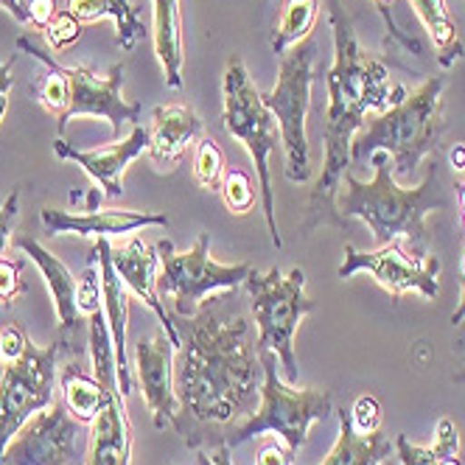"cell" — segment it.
Returning <instances> with one entry per match:
<instances>
[{
	"label": "cell",
	"mask_w": 465,
	"mask_h": 465,
	"mask_svg": "<svg viewBox=\"0 0 465 465\" xmlns=\"http://www.w3.org/2000/svg\"><path fill=\"white\" fill-rule=\"evenodd\" d=\"M20 216V188H15L6 199L4 205H0V258L6 255V247L12 244V230H15V222Z\"/></svg>",
	"instance_id": "obj_36"
},
{
	"label": "cell",
	"mask_w": 465,
	"mask_h": 465,
	"mask_svg": "<svg viewBox=\"0 0 465 465\" xmlns=\"http://www.w3.org/2000/svg\"><path fill=\"white\" fill-rule=\"evenodd\" d=\"M56 15V0H28V23L37 31H45Z\"/></svg>",
	"instance_id": "obj_39"
},
{
	"label": "cell",
	"mask_w": 465,
	"mask_h": 465,
	"mask_svg": "<svg viewBox=\"0 0 465 465\" xmlns=\"http://www.w3.org/2000/svg\"><path fill=\"white\" fill-rule=\"evenodd\" d=\"M135 368H138V381L143 401L152 412L154 429H177L183 431L180 423V398L174 392V348L165 337V331L138 340L135 345Z\"/></svg>",
	"instance_id": "obj_14"
},
{
	"label": "cell",
	"mask_w": 465,
	"mask_h": 465,
	"mask_svg": "<svg viewBox=\"0 0 465 465\" xmlns=\"http://www.w3.org/2000/svg\"><path fill=\"white\" fill-rule=\"evenodd\" d=\"M462 275H465V252H462Z\"/></svg>",
	"instance_id": "obj_48"
},
{
	"label": "cell",
	"mask_w": 465,
	"mask_h": 465,
	"mask_svg": "<svg viewBox=\"0 0 465 465\" xmlns=\"http://www.w3.org/2000/svg\"><path fill=\"white\" fill-rule=\"evenodd\" d=\"M54 152L59 160H71V163L82 165V169L95 180V185L102 188L104 196H121L126 165L149 152V129L135 124L124 141H115L113 146H104V149H90V152L76 149L68 141L56 138Z\"/></svg>",
	"instance_id": "obj_15"
},
{
	"label": "cell",
	"mask_w": 465,
	"mask_h": 465,
	"mask_svg": "<svg viewBox=\"0 0 465 465\" xmlns=\"http://www.w3.org/2000/svg\"><path fill=\"white\" fill-rule=\"evenodd\" d=\"M157 263H160L157 247H152L141 236H132L124 247L113 244V267L121 275L124 286L132 294H135L141 303H146L157 314L160 325L165 328V337H169L172 348L177 351L183 345V337L177 334V328H174L169 312H165V306L160 301V292H157Z\"/></svg>",
	"instance_id": "obj_16"
},
{
	"label": "cell",
	"mask_w": 465,
	"mask_h": 465,
	"mask_svg": "<svg viewBox=\"0 0 465 465\" xmlns=\"http://www.w3.org/2000/svg\"><path fill=\"white\" fill-rule=\"evenodd\" d=\"M87 348L93 361V376L104 390L118 392V364H115V348L104 309L87 317Z\"/></svg>",
	"instance_id": "obj_29"
},
{
	"label": "cell",
	"mask_w": 465,
	"mask_h": 465,
	"mask_svg": "<svg viewBox=\"0 0 465 465\" xmlns=\"http://www.w3.org/2000/svg\"><path fill=\"white\" fill-rule=\"evenodd\" d=\"M25 292L23 283V261L0 258V306L12 309L17 297Z\"/></svg>",
	"instance_id": "obj_34"
},
{
	"label": "cell",
	"mask_w": 465,
	"mask_h": 465,
	"mask_svg": "<svg viewBox=\"0 0 465 465\" xmlns=\"http://www.w3.org/2000/svg\"><path fill=\"white\" fill-rule=\"evenodd\" d=\"M292 462H294V451L283 440L267 443L255 457V465H292Z\"/></svg>",
	"instance_id": "obj_40"
},
{
	"label": "cell",
	"mask_w": 465,
	"mask_h": 465,
	"mask_svg": "<svg viewBox=\"0 0 465 465\" xmlns=\"http://www.w3.org/2000/svg\"><path fill=\"white\" fill-rule=\"evenodd\" d=\"M0 345H4V361L9 364V361H17L25 353L31 340L25 337V331L20 325L9 322V325L0 328Z\"/></svg>",
	"instance_id": "obj_37"
},
{
	"label": "cell",
	"mask_w": 465,
	"mask_h": 465,
	"mask_svg": "<svg viewBox=\"0 0 465 465\" xmlns=\"http://www.w3.org/2000/svg\"><path fill=\"white\" fill-rule=\"evenodd\" d=\"M68 345L71 342L37 348L31 342L17 361H9L4 368V376H0V454L31 415H37L56 401V364Z\"/></svg>",
	"instance_id": "obj_10"
},
{
	"label": "cell",
	"mask_w": 465,
	"mask_h": 465,
	"mask_svg": "<svg viewBox=\"0 0 465 465\" xmlns=\"http://www.w3.org/2000/svg\"><path fill=\"white\" fill-rule=\"evenodd\" d=\"M203 132V121L185 104L154 107L149 129V157L157 169H174L188 143Z\"/></svg>",
	"instance_id": "obj_21"
},
{
	"label": "cell",
	"mask_w": 465,
	"mask_h": 465,
	"mask_svg": "<svg viewBox=\"0 0 465 465\" xmlns=\"http://www.w3.org/2000/svg\"><path fill=\"white\" fill-rule=\"evenodd\" d=\"M317 17H320V0H286L272 28V40H270L272 51L283 56L292 45L309 40Z\"/></svg>",
	"instance_id": "obj_28"
},
{
	"label": "cell",
	"mask_w": 465,
	"mask_h": 465,
	"mask_svg": "<svg viewBox=\"0 0 465 465\" xmlns=\"http://www.w3.org/2000/svg\"><path fill=\"white\" fill-rule=\"evenodd\" d=\"M68 12L82 23L113 17L118 28L121 51H135V45L149 37L143 12L138 6H132L129 0H68Z\"/></svg>",
	"instance_id": "obj_24"
},
{
	"label": "cell",
	"mask_w": 465,
	"mask_h": 465,
	"mask_svg": "<svg viewBox=\"0 0 465 465\" xmlns=\"http://www.w3.org/2000/svg\"><path fill=\"white\" fill-rule=\"evenodd\" d=\"M160 275L157 292L174 297V312L180 317H196L213 292L244 286L252 263H219L211 258V232H199L191 250L177 252L169 239H160Z\"/></svg>",
	"instance_id": "obj_9"
},
{
	"label": "cell",
	"mask_w": 465,
	"mask_h": 465,
	"mask_svg": "<svg viewBox=\"0 0 465 465\" xmlns=\"http://www.w3.org/2000/svg\"><path fill=\"white\" fill-rule=\"evenodd\" d=\"M449 163L454 172H465V143H454L449 149Z\"/></svg>",
	"instance_id": "obj_44"
},
{
	"label": "cell",
	"mask_w": 465,
	"mask_h": 465,
	"mask_svg": "<svg viewBox=\"0 0 465 465\" xmlns=\"http://www.w3.org/2000/svg\"><path fill=\"white\" fill-rule=\"evenodd\" d=\"M193 180L203 188H208V191H219L222 188V180H224V152L211 138H203V141L196 143Z\"/></svg>",
	"instance_id": "obj_30"
},
{
	"label": "cell",
	"mask_w": 465,
	"mask_h": 465,
	"mask_svg": "<svg viewBox=\"0 0 465 465\" xmlns=\"http://www.w3.org/2000/svg\"><path fill=\"white\" fill-rule=\"evenodd\" d=\"M188 337L174 351V392L183 412L199 423H232L261 398V359L244 314L224 317L213 306L191 317Z\"/></svg>",
	"instance_id": "obj_2"
},
{
	"label": "cell",
	"mask_w": 465,
	"mask_h": 465,
	"mask_svg": "<svg viewBox=\"0 0 465 465\" xmlns=\"http://www.w3.org/2000/svg\"><path fill=\"white\" fill-rule=\"evenodd\" d=\"M76 306L82 314H95L104 309V292H102V272H98L95 261H87V270L79 275L76 283Z\"/></svg>",
	"instance_id": "obj_32"
},
{
	"label": "cell",
	"mask_w": 465,
	"mask_h": 465,
	"mask_svg": "<svg viewBox=\"0 0 465 465\" xmlns=\"http://www.w3.org/2000/svg\"><path fill=\"white\" fill-rule=\"evenodd\" d=\"M12 64H15V56H9V62L0 59V124H4V118H6L9 93H12V84H15V79H12Z\"/></svg>",
	"instance_id": "obj_41"
},
{
	"label": "cell",
	"mask_w": 465,
	"mask_h": 465,
	"mask_svg": "<svg viewBox=\"0 0 465 465\" xmlns=\"http://www.w3.org/2000/svg\"><path fill=\"white\" fill-rule=\"evenodd\" d=\"M334 35V64L325 76L328 110H325V160L322 174L309 199V216L303 222V236L322 224H337L348 230V219L337 208V193L342 188V174L351 165L353 135L364 126V113H387L407 95L401 84H392L387 64L364 51L356 40L353 23L340 0H325Z\"/></svg>",
	"instance_id": "obj_1"
},
{
	"label": "cell",
	"mask_w": 465,
	"mask_h": 465,
	"mask_svg": "<svg viewBox=\"0 0 465 465\" xmlns=\"http://www.w3.org/2000/svg\"><path fill=\"white\" fill-rule=\"evenodd\" d=\"M222 199H224V205H227V211L230 213H247V211H252V205H255V188H252V180H250V174L247 172H242V169H232L230 174H224V180H222Z\"/></svg>",
	"instance_id": "obj_31"
},
{
	"label": "cell",
	"mask_w": 465,
	"mask_h": 465,
	"mask_svg": "<svg viewBox=\"0 0 465 465\" xmlns=\"http://www.w3.org/2000/svg\"><path fill=\"white\" fill-rule=\"evenodd\" d=\"M462 320H465V278H462V301H460L457 312L451 314V325H460Z\"/></svg>",
	"instance_id": "obj_45"
},
{
	"label": "cell",
	"mask_w": 465,
	"mask_h": 465,
	"mask_svg": "<svg viewBox=\"0 0 465 465\" xmlns=\"http://www.w3.org/2000/svg\"><path fill=\"white\" fill-rule=\"evenodd\" d=\"M230 446L222 440L216 449H211V451H199L196 454V460H199V465H232V457H230Z\"/></svg>",
	"instance_id": "obj_42"
},
{
	"label": "cell",
	"mask_w": 465,
	"mask_h": 465,
	"mask_svg": "<svg viewBox=\"0 0 465 465\" xmlns=\"http://www.w3.org/2000/svg\"><path fill=\"white\" fill-rule=\"evenodd\" d=\"M45 236H95V239H110L121 236V232H135L143 227H169V216L152 213V211H87V213H71V211H56L43 208L40 211Z\"/></svg>",
	"instance_id": "obj_17"
},
{
	"label": "cell",
	"mask_w": 465,
	"mask_h": 465,
	"mask_svg": "<svg viewBox=\"0 0 465 465\" xmlns=\"http://www.w3.org/2000/svg\"><path fill=\"white\" fill-rule=\"evenodd\" d=\"M395 457L401 465H462L457 423L451 418H440L435 426V443L431 446H418L407 435H398Z\"/></svg>",
	"instance_id": "obj_26"
},
{
	"label": "cell",
	"mask_w": 465,
	"mask_h": 465,
	"mask_svg": "<svg viewBox=\"0 0 465 465\" xmlns=\"http://www.w3.org/2000/svg\"><path fill=\"white\" fill-rule=\"evenodd\" d=\"M12 247L23 250L28 255V261L37 263V270L43 272L48 292L54 297V309L59 317V334H71L79 325V306H76V283L79 278L68 270V263L59 261L54 252H48L37 239H28V236H15Z\"/></svg>",
	"instance_id": "obj_20"
},
{
	"label": "cell",
	"mask_w": 465,
	"mask_h": 465,
	"mask_svg": "<svg viewBox=\"0 0 465 465\" xmlns=\"http://www.w3.org/2000/svg\"><path fill=\"white\" fill-rule=\"evenodd\" d=\"M454 381H457V384H465V371H460V373H454Z\"/></svg>",
	"instance_id": "obj_47"
},
{
	"label": "cell",
	"mask_w": 465,
	"mask_h": 465,
	"mask_svg": "<svg viewBox=\"0 0 465 465\" xmlns=\"http://www.w3.org/2000/svg\"><path fill=\"white\" fill-rule=\"evenodd\" d=\"M0 9H6L17 23H28V0H0Z\"/></svg>",
	"instance_id": "obj_43"
},
{
	"label": "cell",
	"mask_w": 465,
	"mask_h": 465,
	"mask_svg": "<svg viewBox=\"0 0 465 465\" xmlns=\"http://www.w3.org/2000/svg\"><path fill=\"white\" fill-rule=\"evenodd\" d=\"M443 87L446 76H431L387 113H379L376 121L364 124L351 143V165L361 169L376 152H387L392 157V177H412L423 157L438 154L446 129Z\"/></svg>",
	"instance_id": "obj_4"
},
{
	"label": "cell",
	"mask_w": 465,
	"mask_h": 465,
	"mask_svg": "<svg viewBox=\"0 0 465 465\" xmlns=\"http://www.w3.org/2000/svg\"><path fill=\"white\" fill-rule=\"evenodd\" d=\"M258 359L263 368L261 407L247 420L232 426L224 443L236 449L261 435H278V440H283L292 451L303 449L309 440V429L334 412V398L328 390L286 384L278 373L281 361L272 351H258Z\"/></svg>",
	"instance_id": "obj_5"
},
{
	"label": "cell",
	"mask_w": 465,
	"mask_h": 465,
	"mask_svg": "<svg viewBox=\"0 0 465 465\" xmlns=\"http://www.w3.org/2000/svg\"><path fill=\"white\" fill-rule=\"evenodd\" d=\"M356 272H368L390 292L392 303L401 301L407 292H418L426 301H435L440 294V258L431 252H412L404 239H392L379 250H356L348 244L337 275L351 278Z\"/></svg>",
	"instance_id": "obj_11"
},
{
	"label": "cell",
	"mask_w": 465,
	"mask_h": 465,
	"mask_svg": "<svg viewBox=\"0 0 465 465\" xmlns=\"http://www.w3.org/2000/svg\"><path fill=\"white\" fill-rule=\"evenodd\" d=\"M132 462V423L121 392H110L102 412L87 431L84 465H129Z\"/></svg>",
	"instance_id": "obj_19"
},
{
	"label": "cell",
	"mask_w": 465,
	"mask_h": 465,
	"mask_svg": "<svg viewBox=\"0 0 465 465\" xmlns=\"http://www.w3.org/2000/svg\"><path fill=\"white\" fill-rule=\"evenodd\" d=\"M457 196H460V213H462V224H465V183L457 188Z\"/></svg>",
	"instance_id": "obj_46"
},
{
	"label": "cell",
	"mask_w": 465,
	"mask_h": 465,
	"mask_svg": "<svg viewBox=\"0 0 465 465\" xmlns=\"http://www.w3.org/2000/svg\"><path fill=\"white\" fill-rule=\"evenodd\" d=\"M90 258L98 263L102 272V292H104V314L110 322L113 348H115V364H118V392L126 401L132 392V371L126 359V317H129V289L124 286L121 275L113 267V244L110 239H95L90 247Z\"/></svg>",
	"instance_id": "obj_18"
},
{
	"label": "cell",
	"mask_w": 465,
	"mask_h": 465,
	"mask_svg": "<svg viewBox=\"0 0 465 465\" xmlns=\"http://www.w3.org/2000/svg\"><path fill=\"white\" fill-rule=\"evenodd\" d=\"M224 129L230 138L244 143L255 163L258 174V188H261V205H263V219H267V230L272 244L281 250L283 239L275 222V188H272V172H270V154L278 149L281 129L270 107L263 104L258 87L252 84L244 62L232 56L224 71Z\"/></svg>",
	"instance_id": "obj_6"
},
{
	"label": "cell",
	"mask_w": 465,
	"mask_h": 465,
	"mask_svg": "<svg viewBox=\"0 0 465 465\" xmlns=\"http://www.w3.org/2000/svg\"><path fill=\"white\" fill-rule=\"evenodd\" d=\"M0 361H4V345H0Z\"/></svg>",
	"instance_id": "obj_49"
},
{
	"label": "cell",
	"mask_w": 465,
	"mask_h": 465,
	"mask_svg": "<svg viewBox=\"0 0 465 465\" xmlns=\"http://www.w3.org/2000/svg\"><path fill=\"white\" fill-rule=\"evenodd\" d=\"M250 294V309L258 325L255 351H272L283 368V381L297 384V359H294V331L301 320L314 312V301L306 294V272L294 267L283 275L272 267L267 275H261L255 267L244 281Z\"/></svg>",
	"instance_id": "obj_7"
},
{
	"label": "cell",
	"mask_w": 465,
	"mask_h": 465,
	"mask_svg": "<svg viewBox=\"0 0 465 465\" xmlns=\"http://www.w3.org/2000/svg\"><path fill=\"white\" fill-rule=\"evenodd\" d=\"M337 443L328 451L322 465H381L395 451V443H390V438L381 435V429L371 431V435H361V431L353 429L351 412L345 410H337Z\"/></svg>",
	"instance_id": "obj_23"
},
{
	"label": "cell",
	"mask_w": 465,
	"mask_h": 465,
	"mask_svg": "<svg viewBox=\"0 0 465 465\" xmlns=\"http://www.w3.org/2000/svg\"><path fill=\"white\" fill-rule=\"evenodd\" d=\"M314 51L317 43L312 37L292 45L281 56L278 84L270 93H261L263 104L270 107V113L278 121L281 143L286 149V180L294 185L309 183L312 177L306 115H309L312 84H314Z\"/></svg>",
	"instance_id": "obj_8"
},
{
	"label": "cell",
	"mask_w": 465,
	"mask_h": 465,
	"mask_svg": "<svg viewBox=\"0 0 465 465\" xmlns=\"http://www.w3.org/2000/svg\"><path fill=\"white\" fill-rule=\"evenodd\" d=\"M415 15L420 17V23L426 25L431 43H435L438 51V64L443 71L454 68V62H460L465 56L462 40L457 35V25L449 15L446 0H410Z\"/></svg>",
	"instance_id": "obj_25"
},
{
	"label": "cell",
	"mask_w": 465,
	"mask_h": 465,
	"mask_svg": "<svg viewBox=\"0 0 465 465\" xmlns=\"http://www.w3.org/2000/svg\"><path fill=\"white\" fill-rule=\"evenodd\" d=\"M82 426L62 401H54L20 426L0 454V465H84L79 446Z\"/></svg>",
	"instance_id": "obj_12"
},
{
	"label": "cell",
	"mask_w": 465,
	"mask_h": 465,
	"mask_svg": "<svg viewBox=\"0 0 465 465\" xmlns=\"http://www.w3.org/2000/svg\"><path fill=\"white\" fill-rule=\"evenodd\" d=\"M45 40L51 48L62 51V48H71L74 43L82 40V20H76L68 9L59 12L54 17V23L45 28Z\"/></svg>",
	"instance_id": "obj_33"
},
{
	"label": "cell",
	"mask_w": 465,
	"mask_h": 465,
	"mask_svg": "<svg viewBox=\"0 0 465 465\" xmlns=\"http://www.w3.org/2000/svg\"><path fill=\"white\" fill-rule=\"evenodd\" d=\"M154 4V54L160 59V68L165 84L172 90L183 87V23H180V0H152Z\"/></svg>",
	"instance_id": "obj_22"
},
{
	"label": "cell",
	"mask_w": 465,
	"mask_h": 465,
	"mask_svg": "<svg viewBox=\"0 0 465 465\" xmlns=\"http://www.w3.org/2000/svg\"><path fill=\"white\" fill-rule=\"evenodd\" d=\"M373 180L361 183L353 172L342 174V188L337 193V208L345 219H361L371 227L379 244L392 239H404L412 252L426 250V227L423 219L431 211H446L451 203L440 183L438 160L429 163V172L420 185H401L392 177V163L387 152L373 154Z\"/></svg>",
	"instance_id": "obj_3"
},
{
	"label": "cell",
	"mask_w": 465,
	"mask_h": 465,
	"mask_svg": "<svg viewBox=\"0 0 465 465\" xmlns=\"http://www.w3.org/2000/svg\"><path fill=\"white\" fill-rule=\"evenodd\" d=\"M59 64V62H56ZM62 76L71 84V107L56 121L59 138L64 135V129L74 118L93 115V118H104L113 126V138H121V126L124 124H138L143 107L138 102H124L121 84H124V62L113 64L107 76H98L90 71L87 64H76V68H64L59 64Z\"/></svg>",
	"instance_id": "obj_13"
},
{
	"label": "cell",
	"mask_w": 465,
	"mask_h": 465,
	"mask_svg": "<svg viewBox=\"0 0 465 465\" xmlns=\"http://www.w3.org/2000/svg\"><path fill=\"white\" fill-rule=\"evenodd\" d=\"M373 4H376V9H379V15L384 17V25H387V35L398 43V45H404L407 51H412V54H423V45L415 40V37H410V35H404V31L401 28H398L395 25V20L390 17V4H392V0H373Z\"/></svg>",
	"instance_id": "obj_38"
},
{
	"label": "cell",
	"mask_w": 465,
	"mask_h": 465,
	"mask_svg": "<svg viewBox=\"0 0 465 465\" xmlns=\"http://www.w3.org/2000/svg\"><path fill=\"white\" fill-rule=\"evenodd\" d=\"M59 390H62V404L68 410L79 423H93L95 415L102 412L104 401L110 390H104L98 384L95 376H87L82 368L76 364H68L62 373H59Z\"/></svg>",
	"instance_id": "obj_27"
},
{
	"label": "cell",
	"mask_w": 465,
	"mask_h": 465,
	"mask_svg": "<svg viewBox=\"0 0 465 465\" xmlns=\"http://www.w3.org/2000/svg\"><path fill=\"white\" fill-rule=\"evenodd\" d=\"M351 423L361 435H371V431H379L381 426V404L376 395H359L356 404L351 410Z\"/></svg>",
	"instance_id": "obj_35"
}]
</instances>
